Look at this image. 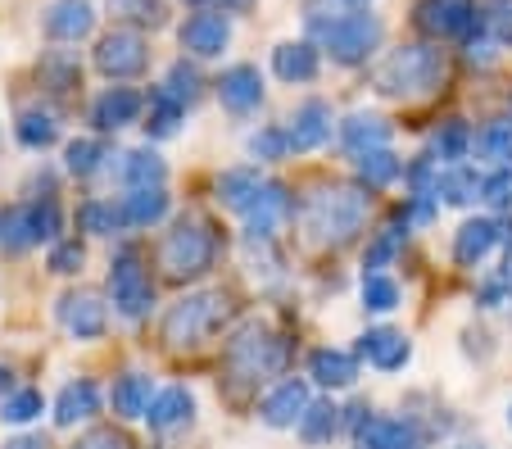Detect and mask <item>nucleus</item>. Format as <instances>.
Here are the masks:
<instances>
[{
  "mask_svg": "<svg viewBox=\"0 0 512 449\" xmlns=\"http://www.w3.org/2000/svg\"><path fill=\"white\" fill-rule=\"evenodd\" d=\"M91 28H96L91 0H55L46 10V37L55 41H82Z\"/></svg>",
  "mask_w": 512,
  "mask_h": 449,
  "instance_id": "16",
  "label": "nucleus"
},
{
  "mask_svg": "<svg viewBox=\"0 0 512 449\" xmlns=\"http://www.w3.org/2000/svg\"><path fill=\"white\" fill-rule=\"evenodd\" d=\"M73 449H132V440H127L123 431H114V427H96V431H87Z\"/></svg>",
  "mask_w": 512,
  "mask_h": 449,
  "instance_id": "48",
  "label": "nucleus"
},
{
  "mask_svg": "<svg viewBox=\"0 0 512 449\" xmlns=\"http://www.w3.org/2000/svg\"><path fill=\"white\" fill-rule=\"evenodd\" d=\"M381 41L377 14H345V19L322 23V46L331 50L336 64H363Z\"/></svg>",
  "mask_w": 512,
  "mask_h": 449,
  "instance_id": "7",
  "label": "nucleus"
},
{
  "mask_svg": "<svg viewBox=\"0 0 512 449\" xmlns=\"http://www.w3.org/2000/svg\"><path fill=\"white\" fill-rule=\"evenodd\" d=\"M485 23H490V37L499 41V46H512V0H494Z\"/></svg>",
  "mask_w": 512,
  "mask_h": 449,
  "instance_id": "45",
  "label": "nucleus"
},
{
  "mask_svg": "<svg viewBox=\"0 0 512 449\" xmlns=\"http://www.w3.org/2000/svg\"><path fill=\"white\" fill-rule=\"evenodd\" d=\"M508 291H512V264L503 268L499 277H490V282L481 286V304H490V309H494V304H503V300H508Z\"/></svg>",
  "mask_w": 512,
  "mask_h": 449,
  "instance_id": "49",
  "label": "nucleus"
},
{
  "mask_svg": "<svg viewBox=\"0 0 512 449\" xmlns=\"http://www.w3.org/2000/svg\"><path fill=\"white\" fill-rule=\"evenodd\" d=\"M286 150H290V137L286 132H277V127H268V132L250 137V155H259V159H281Z\"/></svg>",
  "mask_w": 512,
  "mask_h": 449,
  "instance_id": "46",
  "label": "nucleus"
},
{
  "mask_svg": "<svg viewBox=\"0 0 512 449\" xmlns=\"http://www.w3.org/2000/svg\"><path fill=\"white\" fill-rule=\"evenodd\" d=\"M182 114H186V105L177 96H168L164 87L150 91V123H145V132H150V137H173Z\"/></svg>",
  "mask_w": 512,
  "mask_h": 449,
  "instance_id": "33",
  "label": "nucleus"
},
{
  "mask_svg": "<svg viewBox=\"0 0 512 449\" xmlns=\"http://www.w3.org/2000/svg\"><path fill=\"white\" fill-rule=\"evenodd\" d=\"M476 141H472V127L467 123H445L440 132H435V155L440 159H449V164H458V159H467V150H472Z\"/></svg>",
  "mask_w": 512,
  "mask_h": 449,
  "instance_id": "37",
  "label": "nucleus"
},
{
  "mask_svg": "<svg viewBox=\"0 0 512 449\" xmlns=\"http://www.w3.org/2000/svg\"><path fill=\"white\" fill-rule=\"evenodd\" d=\"M358 350H363V359L381 372H399L408 359H413V341H408L404 332H395V327H372V332L358 341Z\"/></svg>",
  "mask_w": 512,
  "mask_h": 449,
  "instance_id": "14",
  "label": "nucleus"
},
{
  "mask_svg": "<svg viewBox=\"0 0 512 449\" xmlns=\"http://www.w3.org/2000/svg\"><path fill=\"white\" fill-rule=\"evenodd\" d=\"M399 241H404V232H399V227H390V232H381L377 241L368 245V259H363V264H368V268H386L390 259H395Z\"/></svg>",
  "mask_w": 512,
  "mask_h": 449,
  "instance_id": "44",
  "label": "nucleus"
},
{
  "mask_svg": "<svg viewBox=\"0 0 512 449\" xmlns=\"http://www.w3.org/2000/svg\"><path fill=\"white\" fill-rule=\"evenodd\" d=\"M227 318V300L218 291H200V295H186L168 309L164 318V341L173 350H195L200 341H209L213 327Z\"/></svg>",
  "mask_w": 512,
  "mask_h": 449,
  "instance_id": "5",
  "label": "nucleus"
},
{
  "mask_svg": "<svg viewBox=\"0 0 512 449\" xmlns=\"http://www.w3.org/2000/svg\"><path fill=\"white\" fill-rule=\"evenodd\" d=\"M150 377L145 372H127V377H118L114 386V409L123 413V418H145L150 413Z\"/></svg>",
  "mask_w": 512,
  "mask_h": 449,
  "instance_id": "29",
  "label": "nucleus"
},
{
  "mask_svg": "<svg viewBox=\"0 0 512 449\" xmlns=\"http://www.w3.org/2000/svg\"><path fill=\"white\" fill-rule=\"evenodd\" d=\"M118 10H127L132 19H141V23H159V19H164L159 0H118Z\"/></svg>",
  "mask_w": 512,
  "mask_h": 449,
  "instance_id": "50",
  "label": "nucleus"
},
{
  "mask_svg": "<svg viewBox=\"0 0 512 449\" xmlns=\"http://www.w3.org/2000/svg\"><path fill=\"white\" fill-rule=\"evenodd\" d=\"M82 268V245L78 241H59L55 250H50V273L68 277V273H78Z\"/></svg>",
  "mask_w": 512,
  "mask_h": 449,
  "instance_id": "47",
  "label": "nucleus"
},
{
  "mask_svg": "<svg viewBox=\"0 0 512 449\" xmlns=\"http://www.w3.org/2000/svg\"><path fill=\"white\" fill-rule=\"evenodd\" d=\"M508 422H512V404H508Z\"/></svg>",
  "mask_w": 512,
  "mask_h": 449,
  "instance_id": "54",
  "label": "nucleus"
},
{
  "mask_svg": "<svg viewBox=\"0 0 512 449\" xmlns=\"http://www.w3.org/2000/svg\"><path fill=\"white\" fill-rule=\"evenodd\" d=\"M191 413H195V400H191V391L186 386H168V391H159L155 400H150V427L155 431H173V427H182V422H191Z\"/></svg>",
  "mask_w": 512,
  "mask_h": 449,
  "instance_id": "23",
  "label": "nucleus"
},
{
  "mask_svg": "<svg viewBox=\"0 0 512 449\" xmlns=\"http://www.w3.org/2000/svg\"><path fill=\"white\" fill-rule=\"evenodd\" d=\"M259 191H263V177L254 173V168H227V173L218 177V200L241 218H245V209L259 200Z\"/></svg>",
  "mask_w": 512,
  "mask_h": 449,
  "instance_id": "24",
  "label": "nucleus"
},
{
  "mask_svg": "<svg viewBox=\"0 0 512 449\" xmlns=\"http://www.w3.org/2000/svg\"><path fill=\"white\" fill-rule=\"evenodd\" d=\"M100 159H105V146H100V141H73L68 155H64V164H68V173L91 177L100 168Z\"/></svg>",
  "mask_w": 512,
  "mask_h": 449,
  "instance_id": "41",
  "label": "nucleus"
},
{
  "mask_svg": "<svg viewBox=\"0 0 512 449\" xmlns=\"http://www.w3.org/2000/svg\"><path fill=\"white\" fill-rule=\"evenodd\" d=\"M164 91H168V96H177L182 105H191V100L200 96V73H195L191 64H173V69H168Z\"/></svg>",
  "mask_w": 512,
  "mask_h": 449,
  "instance_id": "42",
  "label": "nucleus"
},
{
  "mask_svg": "<svg viewBox=\"0 0 512 449\" xmlns=\"http://www.w3.org/2000/svg\"><path fill=\"white\" fill-rule=\"evenodd\" d=\"M445 78V55L435 46H399L372 73V87L395 100H422Z\"/></svg>",
  "mask_w": 512,
  "mask_h": 449,
  "instance_id": "2",
  "label": "nucleus"
},
{
  "mask_svg": "<svg viewBox=\"0 0 512 449\" xmlns=\"http://www.w3.org/2000/svg\"><path fill=\"white\" fill-rule=\"evenodd\" d=\"M476 155L490 159L494 168H512V123H490L476 137Z\"/></svg>",
  "mask_w": 512,
  "mask_h": 449,
  "instance_id": "35",
  "label": "nucleus"
},
{
  "mask_svg": "<svg viewBox=\"0 0 512 449\" xmlns=\"http://www.w3.org/2000/svg\"><path fill=\"white\" fill-rule=\"evenodd\" d=\"M340 137H345V146L354 150V155H363V150H381L390 141V123L377 114H349L345 123H340Z\"/></svg>",
  "mask_w": 512,
  "mask_h": 449,
  "instance_id": "26",
  "label": "nucleus"
},
{
  "mask_svg": "<svg viewBox=\"0 0 512 449\" xmlns=\"http://www.w3.org/2000/svg\"><path fill=\"white\" fill-rule=\"evenodd\" d=\"M59 236V205L55 200H32V205H10L0 209V245L5 250H28V245L55 241Z\"/></svg>",
  "mask_w": 512,
  "mask_h": 449,
  "instance_id": "6",
  "label": "nucleus"
},
{
  "mask_svg": "<svg viewBox=\"0 0 512 449\" xmlns=\"http://www.w3.org/2000/svg\"><path fill=\"white\" fill-rule=\"evenodd\" d=\"M368 218V196L358 186H318L304 200V232L313 245H345Z\"/></svg>",
  "mask_w": 512,
  "mask_h": 449,
  "instance_id": "1",
  "label": "nucleus"
},
{
  "mask_svg": "<svg viewBox=\"0 0 512 449\" xmlns=\"http://www.w3.org/2000/svg\"><path fill=\"white\" fill-rule=\"evenodd\" d=\"M481 186H485V177L476 173V168L454 164L449 173H440V196H445V205H472V200H481Z\"/></svg>",
  "mask_w": 512,
  "mask_h": 449,
  "instance_id": "31",
  "label": "nucleus"
},
{
  "mask_svg": "<svg viewBox=\"0 0 512 449\" xmlns=\"http://www.w3.org/2000/svg\"><path fill=\"white\" fill-rule=\"evenodd\" d=\"M399 173H404V159H399L395 150H386V146L363 150V155H358V177H363L368 186H390Z\"/></svg>",
  "mask_w": 512,
  "mask_h": 449,
  "instance_id": "32",
  "label": "nucleus"
},
{
  "mask_svg": "<svg viewBox=\"0 0 512 449\" xmlns=\"http://www.w3.org/2000/svg\"><path fill=\"white\" fill-rule=\"evenodd\" d=\"M218 96H223V105L232 109V114H250V109H259L263 100V78L254 64H236V69L223 73V82H218Z\"/></svg>",
  "mask_w": 512,
  "mask_h": 449,
  "instance_id": "18",
  "label": "nucleus"
},
{
  "mask_svg": "<svg viewBox=\"0 0 512 449\" xmlns=\"http://www.w3.org/2000/svg\"><path fill=\"white\" fill-rule=\"evenodd\" d=\"M223 363L236 381H263V377L286 368V341H281L277 332H268V327L250 323L227 341Z\"/></svg>",
  "mask_w": 512,
  "mask_h": 449,
  "instance_id": "4",
  "label": "nucleus"
},
{
  "mask_svg": "<svg viewBox=\"0 0 512 449\" xmlns=\"http://www.w3.org/2000/svg\"><path fill=\"white\" fill-rule=\"evenodd\" d=\"M286 214H290V196H286V186H281V182H263L259 200H254V205L245 209V223H250V232L268 236L272 227H277Z\"/></svg>",
  "mask_w": 512,
  "mask_h": 449,
  "instance_id": "22",
  "label": "nucleus"
},
{
  "mask_svg": "<svg viewBox=\"0 0 512 449\" xmlns=\"http://www.w3.org/2000/svg\"><path fill=\"white\" fill-rule=\"evenodd\" d=\"M5 386H10V372H0V391H5Z\"/></svg>",
  "mask_w": 512,
  "mask_h": 449,
  "instance_id": "52",
  "label": "nucleus"
},
{
  "mask_svg": "<svg viewBox=\"0 0 512 449\" xmlns=\"http://www.w3.org/2000/svg\"><path fill=\"white\" fill-rule=\"evenodd\" d=\"M290 150H318L322 141L331 137V105H322V100H304L300 109H295V118H290Z\"/></svg>",
  "mask_w": 512,
  "mask_h": 449,
  "instance_id": "17",
  "label": "nucleus"
},
{
  "mask_svg": "<svg viewBox=\"0 0 512 449\" xmlns=\"http://www.w3.org/2000/svg\"><path fill=\"white\" fill-rule=\"evenodd\" d=\"M358 440L363 449H417V436L408 422H395V418H372L358 427Z\"/></svg>",
  "mask_w": 512,
  "mask_h": 449,
  "instance_id": "28",
  "label": "nucleus"
},
{
  "mask_svg": "<svg viewBox=\"0 0 512 449\" xmlns=\"http://www.w3.org/2000/svg\"><path fill=\"white\" fill-rule=\"evenodd\" d=\"M213 259H218V236H213V227L204 223V218H182V223L164 236V245H159V264H164V273L177 277V282L204 277L213 268Z\"/></svg>",
  "mask_w": 512,
  "mask_h": 449,
  "instance_id": "3",
  "label": "nucleus"
},
{
  "mask_svg": "<svg viewBox=\"0 0 512 449\" xmlns=\"http://www.w3.org/2000/svg\"><path fill=\"white\" fill-rule=\"evenodd\" d=\"M309 372L313 381H322V386H354L358 381V359L345 350H313L309 354Z\"/></svg>",
  "mask_w": 512,
  "mask_h": 449,
  "instance_id": "27",
  "label": "nucleus"
},
{
  "mask_svg": "<svg viewBox=\"0 0 512 449\" xmlns=\"http://www.w3.org/2000/svg\"><path fill=\"white\" fill-rule=\"evenodd\" d=\"M164 214H168L164 186H145V191H132V196H123V218H127V223H136V227L159 223Z\"/></svg>",
  "mask_w": 512,
  "mask_h": 449,
  "instance_id": "30",
  "label": "nucleus"
},
{
  "mask_svg": "<svg viewBox=\"0 0 512 449\" xmlns=\"http://www.w3.org/2000/svg\"><path fill=\"white\" fill-rule=\"evenodd\" d=\"M499 241H512V223H499V218H472V223H463L458 236H454V259L463 268H476Z\"/></svg>",
  "mask_w": 512,
  "mask_h": 449,
  "instance_id": "11",
  "label": "nucleus"
},
{
  "mask_svg": "<svg viewBox=\"0 0 512 449\" xmlns=\"http://www.w3.org/2000/svg\"><path fill=\"white\" fill-rule=\"evenodd\" d=\"M109 295H114L118 313L123 318H145L150 313V300H155V286H150V273L141 264V250H118L114 268H109Z\"/></svg>",
  "mask_w": 512,
  "mask_h": 449,
  "instance_id": "8",
  "label": "nucleus"
},
{
  "mask_svg": "<svg viewBox=\"0 0 512 449\" xmlns=\"http://www.w3.org/2000/svg\"><path fill=\"white\" fill-rule=\"evenodd\" d=\"M145 59H150L145 55V37L132 28H114L109 37H100V46H96V69L114 82L145 73Z\"/></svg>",
  "mask_w": 512,
  "mask_h": 449,
  "instance_id": "9",
  "label": "nucleus"
},
{
  "mask_svg": "<svg viewBox=\"0 0 512 449\" xmlns=\"http://www.w3.org/2000/svg\"><path fill=\"white\" fill-rule=\"evenodd\" d=\"M59 323H64L68 336H78V341H96L100 332H105V300H100L96 291H68L64 300H59Z\"/></svg>",
  "mask_w": 512,
  "mask_h": 449,
  "instance_id": "10",
  "label": "nucleus"
},
{
  "mask_svg": "<svg viewBox=\"0 0 512 449\" xmlns=\"http://www.w3.org/2000/svg\"><path fill=\"white\" fill-rule=\"evenodd\" d=\"M363 304H368L372 313L399 309V286L390 282L386 273H368V277H363Z\"/></svg>",
  "mask_w": 512,
  "mask_h": 449,
  "instance_id": "39",
  "label": "nucleus"
},
{
  "mask_svg": "<svg viewBox=\"0 0 512 449\" xmlns=\"http://www.w3.org/2000/svg\"><path fill=\"white\" fill-rule=\"evenodd\" d=\"M5 449H46V440L41 436H19V440H10Z\"/></svg>",
  "mask_w": 512,
  "mask_h": 449,
  "instance_id": "51",
  "label": "nucleus"
},
{
  "mask_svg": "<svg viewBox=\"0 0 512 449\" xmlns=\"http://www.w3.org/2000/svg\"><path fill=\"white\" fill-rule=\"evenodd\" d=\"M309 386H304V381H281L277 391L268 395V400H263V422H268V427H295V422H304V413H309Z\"/></svg>",
  "mask_w": 512,
  "mask_h": 449,
  "instance_id": "15",
  "label": "nucleus"
},
{
  "mask_svg": "<svg viewBox=\"0 0 512 449\" xmlns=\"http://www.w3.org/2000/svg\"><path fill=\"white\" fill-rule=\"evenodd\" d=\"M272 69L281 82H313L318 78V50L309 41H281L272 50Z\"/></svg>",
  "mask_w": 512,
  "mask_h": 449,
  "instance_id": "21",
  "label": "nucleus"
},
{
  "mask_svg": "<svg viewBox=\"0 0 512 449\" xmlns=\"http://www.w3.org/2000/svg\"><path fill=\"white\" fill-rule=\"evenodd\" d=\"M118 177H123L132 191H145V186H164L168 164L155 150H127V155H118Z\"/></svg>",
  "mask_w": 512,
  "mask_h": 449,
  "instance_id": "25",
  "label": "nucleus"
},
{
  "mask_svg": "<svg viewBox=\"0 0 512 449\" xmlns=\"http://www.w3.org/2000/svg\"><path fill=\"white\" fill-rule=\"evenodd\" d=\"M227 41H232V23H227L223 14H191L182 28V50H191V55H200V59L223 55Z\"/></svg>",
  "mask_w": 512,
  "mask_h": 449,
  "instance_id": "13",
  "label": "nucleus"
},
{
  "mask_svg": "<svg viewBox=\"0 0 512 449\" xmlns=\"http://www.w3.org/2000/svg\"><path fill=\"white\" fill-rule=\"evenodd\" d=\"M100 413V391H96V381H68L64 391H59L55 400V422L59 427H78V422L96 418Z\"/></svg>",
  "mask_w": 512,
  "mask_h": 449,
  "instance_id": "20",
  "label": "nucleus"
},
{
  "mask_svg": "<svg viewBox=\"0 0 512 449\" xmlns=\"http://www.w3.org/2000/svg\"><path fill=\"white\" fill-rule=\"evenodd\" d=\"M145 109V96H136L132 87H109L105 96L91 105V123L100 127V132H114V127H127L136 123V114Z\"/></svg>",
  "mask_w": 512,
  "mask_h": 449,
  "instance_id": "19",
  "label": "nucleus"
},
{
  "mask_svg": "<svg viewBox=\"0 0 512 449\" xmlns=\"http://www.w3.org/2000/svg\"><path fill=\"white\" fill-rule=\"evenodd\" d=\"M118 223H127V218H123V205H109V200H87V205L78 209V227H82V232L109 236Z\"/></svg>",
  "mask_w": 512,
  "mask_h": 449,
  "instance_id": "36",
  "label": "nucleus"
},
{
  "mask_svg": "<svg viewBox=\"0 0 512 449\" xmlns=\"http://www.w3.org/2000/svg\"><path fill=\"white\" fill-rule=\"evenodd\" d=\"M417 28L431 37H463L476 28V10L467 0H422L417 5Z\"/></svg>",
  "mask_w": 512,
  "mask_h": 449,
  "instance_id": "12",
  "label": "nucleus"
},
{
  "mask_svg": "<svg viewBox=\"0 0 512 449\" xmlns=\"http://www.w3.org/2000/svg\"><path fill=\"white\" fill-rule=\"evenodd\" d=\"M481 200L494 209H512V168H494L481 186Z\"/></svg>",
  "mask_w": 512,
  "mask_h": 449,
  "instance_id": "43",
  "label": "nucleus"
},
{
  "mask_svg": "<svg viewBox=\"0 0 512 449\" xmlns=\"http://www.w3.org/2000/svg\"><path fill=\"white\" fill-rule=\"evenodd\" d=\"M336 404H309V413H304L300 422V436L309 440V445H322V440H331V431H336Z\"/></svg>",
  "mask_w": 512,
  "mask_h": 449,
  "instance_id": "38",
  "label": "nucleus"
},
{
  "mask_svg": "<svg viewBox=\"0 0 512 449\" xmlns=\"http://www.w3.org/2000/svg\"><path fill=\"white\" fill-rule=\"evenodd\" d=\"M0 418L14 422V427H23V422L41 418V395L37 391H14L0 400Z\"/></svg>",
  "mask_w": 512,
  "mask_h": 449,
  "instance_id": "40",
  "label": "nucleus"
},
{
  "mask_svg": "<svg viewBox=\"0 0 512 449\" xmlns=\"http://www.w3.org/2000/svg\"><path fill=\"white\" fill-rule=\"evenodd\" d=\"M55 137H59V123H55V114H46V109H28V114L19 118V141L28 150L55 146Z\"/></svg>",
  "mask_w": 512,
  "mask_h": 449,
  "instance_id": "34",
  "label": "nucleus"
},
{
  "mask_svg": "<svg viewBox=\"0 0 512 449\" xmlns=\"http://www.w3.org/2000/svg\"><path fill=\"white\" fill-rule=\"evenodd\" d=\"M345 5H368V0H345Z\"/></svg>",
  "mask_w": 512,
  "mask_h": 449,
  "instance_id": "53",
  "label": "nucleus"
}]
</instances>
